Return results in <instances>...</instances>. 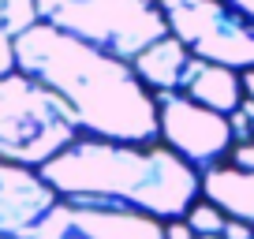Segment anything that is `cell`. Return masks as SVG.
I'll return each mask as SVG.
<instances>
[{
    "label": "cell",
    "mask_w": 254,
    "mask_h": 239,
    "mask_svg": "<svg viewBox=\"0 0 254 239\" xmlns=\"http://www.w3.org/2000/svg\"><path fill=\"white\" fill-rule=\"evenodd\" d=\"M15 64L71 105L82 135L109 142H161L157 97L135 75L131 60H116L38 23L15 41Z\"/></svg>",
    "instance_id": "cell-1"
},
{
    "label": "cell",
    "mask_w": 254,
    "mask_h": 239,
    "mask_svg": "<svg viewBox=\"0 0 254 239\" xmlns=\"http://www.w3.org/2000/svg\"><path fill=\"white\" fill-rule=\"evenodd\" d=\"M64 202L142 209L161 221L187 217L202 198V172L165 142H109L82 135L41 168Z\"/></svg>",
    "instance_id": "cell-2"
},
{
    "label": "cell",
    "mask_w": 254,
    "mask_h": 239,
    "mask_svg": "<svg viewBox=\"0 0 254 239\" xmlns=\"http://www.w3.org/2000/svg\"><path fill=\"white\" fill-rule=\"evenodd\" d=\"M79 138V116L60 94L23 71L0 79V161L41 172Z\"/></svg>",
    "instance_id": "cell-3"
},
{
    "label": "cell",
    "mask_w": 254,
    "mask_h": 239,
    "mask_svg": "<svg viewBox=\"0 0 254 239\" xmlns=\"http://www.w3.org/2000/svg\"><path fill=\"white\" fill-rule=\"evenodd\" d=\"M38 15L45 26L116 60H135L153 41L168 38L161 0H38Z\"/></svg>",
    "instance_id": "cell-4"
},
{
    "label": "cell",
    "mask_w": 254,
    "mask_h": 239,
    "mask_svg": "<svg viewBox=\"0 0 254 239\" xmlns=\"http://www.w3.org/2000/svg\"><path fill=\"white\" fill-rule=\"evenodd\" d=\"M168 34L180 38L206 64L232 71L254 67V19H247L228 0H161Z\"/></svg>",
    "instance_id": "cell-5"
},
{
    "label": "cell",
    "mask_w": 254,
    "mask_h": 239,
    "mask_svg": "<svg viewBox=\"0 0 254 239\" xmlns=\"http://www.w3.org/2000/svg\"><path fill=\"white\" fill-rule=\"evenodd\" d=\"M161 116V142L176 150L190 168H206L228 161L232 153V123L228 116L190 101L187 94H153Z\"/></svg>",
    "instance_id": "cell-6"
},
{
    "label": "cell",
    "mask_w": 254,
    "mask_h": 239,
    "mask_svg": "<svg viewBox=\"0 0 254 239\" xmlns=\"http://www.w3.org/2000/svg\"><path fill=\"white\" fill-rule=\"evenodd\" d=\"M30 239H165V221L124 206L56 202Z\"/></svg>",
    "instance_id": "cell-7"
},
{
    "label": "cell",
    "mask_w": 254,
    "mask_h": 239,
    "mask_svg": "<svg viewBox=\"0 0 254 239\" xmlns=\"http://www.w3.org/2000/svg\"><path fill=\"white\" fill-rule=\"evenodd\" d=\"M60 194L41 179L38 168L0 161V239H30Z\"/></svg>",
    "instance_id": "cell-8"
},
{
    "label": "cell",
    "mask_w": 254,
    "mask_h": 239,
    "mask_svg": "<svg viewBox=\"0 0 254 239\" xmlns=\"http://www.w3.org/2000/svg\"><path fill=\"white\" fill-rule=\"evenodd\" d=\"M198 64L202 60L190 53L180 38H172V34L161 38V41H153L150 49H142V53L131 60L135 75L153 90V94H187Z\"/></svg>",
    "instance_id": "cell-9"
},
{
    "label": "cell",
    "mask_w": 254,
    "mask_h": 239,
    "mask_svg": "<svg viewBox=\"0 0 254 239\" xmlns=\"http://www.w3.org/2000/svg\"><path fill=\"white\" fill-rule=\"evenodd\" d=\"M202 198L224 209V217H232V221L254 224V172H243L228 161L206 168L202 172Z\"/></svg>",
    "instance_id": "cell-10"
},
{
    "label": "cell",
    "mask_w": 254,
    "mask_h": 239,
    "mask_svg": "<svg viewBox=\"0 0 254 239\" xmlns=\"http://www.w3.org/2000/svg\"><path fill=\"white\" fill-rule=\"evenodd\" d=\"M187 97L206 105V109H213V112H221V116H232V112L247 101L243 75L224 67V64H206V60H202L194 79H190V86H187Z\"/></svg>",
    "instance_id": "cell-11"
},
{
    "label": "cell",
    "mask_w": 254,
    "mask_h": 239,
    "mask_svg": "<svg viewBox=\"0 0 254 239\" xmlns=\"http://www.w3.org/2000/svg\"><path fill=\"white\" fill-rule=\"evenodd\" d=\"M38 23V0H0V34H8L11 41H19Z\"/></svg>",
    "instance_id": "cell-12"
},
{
    "label": "cell",
    "mask_w": 254,
    "mask_h": 239,
    "mask_svg": "<svg viewBox=\"0 0 254 239\" xmlns=\"http://www.w3.org/2000/svg\"><path fill=\"white\" fill-rule=\"evenodd\" d=\"M183 221H187L190 228H194V236L202 239V236H221L224 224H228V217H224V209H217L209 198H198L194 206L187 209V217H183Z\"/></svg>",
    "instance_id": "cell-13"
},
{
    "label": "cell",
    "mask_w": 254,
    "mask_h": 239,
    "mask_svg": "<svg viewBox=\"0 0 254 239\" xmlns=\"http://www.w3.org/2000/svg\"><path fill=\"white\" fill-rule=\"evenodd\" d=\"M228 123H232V146L236 142H254V101H243L228 116Z\"/></svg>",
    "instance_id": "cell-14"
},
{
    "label": "cell",
    "mask_w": 254,
    "mask_h": 239,
    "mask_svg": "<svg viewBox=\"0 0 254 239\" xmlns=\"http://www.w3.org/2000/svg\"><path fill=\"white\" fill-rule=\"evenodd\" d=\"M19 64H15V41L8 38V34H0V79H8V75H15Z\"/></svg>",
    "instance_id": "cell-15"
},
{
    "label": "cell",
    "mask_w": 254,
    "mask_h": 239,
    "mask_svg": "<svg viewBox=\"0 0 254 239\" xmlns=\"http://www.w3.org/2000/svg\"><path fill=\"white\" fill-rule=\"evenodd\" d=\"M228 165L243 168V172H254V142H236L228 153Z\"/></svg>",
    "instance_id": "cell-16"
},
{
    "label": "cell",
    "mask_w": 254,
    "mask_h": 239,
    "mask_svg": "<svg viewBox=\"0 0 254 239\" xmlns=\"http://www.w3.org/2000/svg\"><path fill=\"white\" fill-rule=\"evenodd\" d=\"M165 239H198V236L183 217H176V221H165Z\"/></svg>",
    "instance_id": "cell-17"
},
{
    "label": "cell",
    "mask_w": 254,
    "mask_h": 239,
    "mask_svg": "<svg viewBox=\"0 0 254 239\" xmlns=\"http://www.w3.org/2000/svg\"><path fill=\"white\" fill-rule=\"evenodd\" d=\"M221 239H254V224H247V221H232V217H228V224H224Z\"/></svg>",
    "instance_id": "cell-18"
},
{
    "label": "cell",
    "mask_w": 254,
    "mask_h": 239,
    "mask_svg": "<svg viewBox=\"0 0 254 239\" xmlns=\"http://www.w3.org/2000/svg\"><path fill=\"white\" fill-rule=\"evenodd\" d=\"M243 75V94H247V101H254V67L251 71H239Z\"/></svg>",
    "instance_id": "cell-19"
},
{
    "label": "cell",
    "mask_w": 254,
    "mask_h": 239,
    "mask_svg": "<svg viewBox=\"0 0 254 239\" xmlns=\"http://www.w3.org/2000/svg\"><path fill=\"white\" fill-rule=\"evenodd\" d=\"M228 4H232V8H239L247 19H254V0H228Z\"/></svg>",
    "instance_id": "cell-20"
},
{
    "label": "cell",
    "mask_w": 254,
    "mask_h": 239,
    "mask_svg": "<svg viewBox=\"0 0 254 239\" xmlns=\"http://www.w3.org/2000/svg\"><path fill=\"white\" fill-rule=\"evenodd\" d=\"M202 239H221V236H202Z\"/></svg>",
    "instance_id": "cell-21"
}]
</instances>
